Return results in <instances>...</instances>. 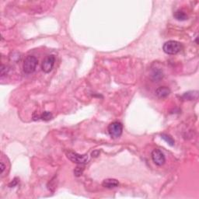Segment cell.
<instances>
[{"label": "cell", "instance_id": "1", "mask_svg": "<svg viewBox=\"0 0 199 199\" xmlns=\"http://www.w3.org/2000/svg\"><path fill=\"white\" fill-rule=\"evenodd\" d=\"M38 64V60L34 55H28L25 58L23 64V69L26 74H31L36 70L37 66Z\"/></svg>", "mask_w": 199, "mask_h": 199}, {"label": "cell", "instance_id": "2", "mask_svg": "<svg viewBox=\"0 0 199 199\" xmlns=\"http://www.w3.org/2000/svg\"><path fill=\"white\" fill-rule=\"evenodd\" d=\"M163 50L167 55H176L181 50V44L176 41H169L164 43Z\"/></svg>", "mask_w": 199, "mask_h": 199}, {"label": "cell", "instance_id": "3", "mask_svg": "<svg viewBox=\"0 0 199 199\" xmlns=\"http://www.w3.org/2000/svg\"><path fill=\"white\" fill-rule=\"evenodd\" d=\"M66 156L69 160L77 164H86L89 161V156L87 154L80 155L73 151H68L66 152Z\"/></svg>", "mask_w": 199, "mask_h": 199}, {"label": "cell", "instance_id": "4", "mask_svg": "<svg viewBox=\"0 0 199 199\" xmlns=\"http://www.w3.org/2000/svg\"><path fill=\"white\" fill-rule=\"evenodd\" d=\"M107 130H108V133L111 138H119L122 134L123 125L121 122L114 121L109 124Z\"/></svg>", "mask_w": 199, "mask_h": 199}, {"label": "cell", "instance_id": "5", "mask_svg": "<svg viewBox=\"0 0 199 199\" xmlns=\"http://www.w3.org/2000/svg\"><path fill=\"white\" fill-rule=\"evenodd\" d=\"M55 55H48L44 58V60L42 62V66H41V69H42L43 72L45 73H48L53 69L54 66H55Z\"/></svg>", "mask_w": 199, "mask_h": 199}, {"label": "cell", "instance_id": "6", "mask_svg": "<svg viewBox=\"0 0 199 199\" xmlns=\"http://www.w3.org/2000/svg\"><path fill=\"white\" fill-rule=\"evenodd\" d=\"M151 156H152V161L157 166H163L165 163V162H166V158H165L164 154L160 149H154L152 152Z\"/></svg>", "mask_w": 199, "mask_h": 199}, {"label": "cell", "instance_id": "7", "mask_svg": "<svg viewBox=\"0 0 199 199\" xmlns=\"http://www.w3.org/2000/svg\"><path fill=\"white\" fill-rule=\"evenodd\" d=\"M170 93V89L166 86H160L156 89V95L159 98H166Z\"/></svg>", "mask_w": 199, "mask_h": 199}, {"label": "cell", "instance_id": "8", "mask_svg": "<svg viewBox=\"0 0 199 199\" xmlns=\"http://www.w3.org/2000/svg\"><path fill=\"white\" fill-rule=\"evenodd\" d=\"M102 185L106 188H115L119 185V182L116 179H106L103 181Z\"/></svg>", "mask_w": 199, "mask_h": 199}, {"label": "cell", "instance_id": "9", "mask_svg": "<svg viewBox=\"0 0 199 199\" xmlns=\"http://www.w3.org/2000/svg\"><path fill=\"white\" fill-rule=\"evenodd\" d=\"M151 77H152V80L158 82L163 78V73L160 69H155L152 70V74H151Z\"/></svg>", "mask_w": 199, "mask_h": 199}, {"label": "cell", "instance_id": "10", "mask_svg": "<svg viewBox=\"0 0 199 199\" xmlns=\"http://www.w3.org/2000/svg\"><path fill=\"white\" fill-rule=\"evenodd\" d=\"M197 97H198L197 91H190V92L185 93L183 95V98L188 101H194L197 99Z\"/></svg>", "mask_w": 199, "mask_h": 199}, {"label": "cell", "instance_id": "11", "mask_svg": "<svg viewBox=\"0 0 199 199\" xmlns=\"http://www.w3.org/2000/svg\"><path fill=\"white\" fill-rule=\"evenodd\" d=\"M174 17L178 21H184L188 20V16H187L186 13L183 11H180V10L176 11L174 13Z\"/></svg>", "mask_w": 199, "mask_h": 199}, {"label": "cell", "instance_id": "12", "mask_svg": "<svg viewBox=\"0 0 199 199\" xmlns=\"http://www.w3.org/2000/svg\"><path fill=\"white\" fill-rule=\"evenodd\" d=\"M161 138L167 143L168 145H170V146H174V139L170 136V135H167V134H162L161 135Z\"/></svg>", "mask_w": 199, "mask_h": 199}, {"label": "cell", "instance_id": "13", "mask_svg": "<svg viewBox=\"0 0 199 199\" xmlns=\"http://www.w3.org/2000/svg\"><path fill=\"white\" fill-rule=\"evenodd\" d=\"M52 117H53V115H52V114L51 113V112L44 111L41 114V115L40 116V118L42 119L43 121H50L51 119H52Z\"/></svg>", "mask_w": 199, "mask_h": 199}, {"label": "cell", "instance_id": "14", "mask_svg": "<svg viewBox=\"0 0 199 199\" xmlns=\"http://www.w3.org/2000/svg\"><path fill=\"white\" fill-rule=\"evenodd\" d=\"M9 70H10V69H9L8 66L2 64V66H1V71H0V72H1V77H3L4 75H7L9 72Z\"/></svg>", "mask_w": 199, "mask_h": 199}, {"label": "cell", "instance_id": "15", "mask_svg": "<svg viewBox=\"0 0 199 199\" xmlns=\"http://www.w3.org/2000/svg\"><path fill=\"white\" fill-rule=\"evenodd\" d=\"M83 172V168H82L81 169V167H76L75 170H74V174H75V175L76 176V177H79L80 175H82Z\"/></svg>", "mask_w": 199, "mask_h": 199}, {"label": "cell", "instance_id": "16", "mask_svg": "<svg viewBox=\"0 0 199 199\" xmlns=\"http://www.w3.org/2000/svg\"><path fill=\"white\" fill-rule=\"evenodd\" d=\"M18 180L17 178L13 179V181H12L11 183H10V184H9V187H10V188H13V187L16 186V185L17 184V183H18V180Z\"/></svg>", "mask_w": 199, "mask_h": 199}, {"label": "cell", "instance_id": "17", "mask_svg": "<svg viewBox=\"0 0 199 199\" xmlns=\"http://www.w3.org/2000/svg\"><path fill=\"white\" fill-rule=\"evenodd\" d=\"M0 165H1V174H3V172H4V170H5V168H6V166H5V164H4L3 163V162H1V163H0Z\"/></svg>", "mask_w": 199, "mask_h": 199}, {"label": "cell", "instance_id": "18", "mask_svg": "<svg viewBox=\"0 0 199 199\" xmlns=\"http://www.w3.org/2000/svg\"><path fill=\"white\" fill-rule=\"evenodd\" d=\"M99 154H100V151L99 150H96V151H93V152H92V156L93 157H97L99 156Z\"/></svg>", "mask_w": 199, "mask_h": 199}]
</instances>
